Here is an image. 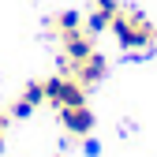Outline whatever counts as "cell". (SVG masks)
<instances>
[{
  "mask_svg": "<svg viewBox=\"0 0 157 157\" xmlns=\"http://www.w3.org/2000/svg\"><path fill=\"white\" fill-rule=\"evenodd\" d=\"M109 30L116 34V41H120L124 49H150V45H157V26L142 11H135V8H120L112 15Z\"/></svg>",
  "mask_w": 157,
  "mask_h": 157,
  "instance_id": "obj_1",
  "label": "cell"
},
{
  "mask_svg": "<svg viewBox=\"0 0 157 157\" xmlns=\"http://www.w3.org/2000/svg\"><path fill=\"white\" fill-rule=\"evenodd\" d=\"M45 86V101H52L56 109L64 105H82L86 101V86L78 78H64V75H52V78H41Z\"/></svg>",
  "mask_w": 157,
  "mask_h": 157,
  "instance_id": "obj_2",
  "label": "cell"
},
{
  "mask_svg": "<svg viewBox=\"0 0 157 157\" xmlns=\"http://www.w3.org/2000/svg\"><path fill=\"white\" fill-rule=\"evenodd\" d=\"M60 41H64V60L75 67V64H82L86 56L94 52V34H86V26L82 30H67V34H60Z\"/></svg>",
  "mask_w": 157,
  "mask_h": 157,
  "instance_id": "obj_3",
  "label": "cell"
},
{
  "mask_svg": "<svg viewBox=\"0 0 157 157\" xmlns=\"http://www.w3.org/2000/svg\"><path fill=\"white\" fill-rule=\"evenodd\" d=\"M60 124H64L67 135L86 139V135L94 131V112L86 109V101H82V105H64V109H60Z\"/></svg>",
  "mask_w": 157,
  "mask_h": 157,
  "instance_id": "obj_4",
  "label": "cell"
},
{
  "mask_svg": "<svg viewBox=\"0 0 157 157\" xmlns=\"http://www.w3.org/2000/svg\"><path fill=\"white\" fill-rule=\"evenodd\" d=\"M71 71H75V78H78V82H82V86L90 90V86H97V82H101V78L109 75V60H105V56L94 49V52L86 56V60H82V64H75Z\"/></svg>",
  "mask_w": 157,
  "mask_h": 157,
  "instance_id": "obj_5",
  "label": "cell"
},
{
  "mask_svg": "<svg viewBox=\"0 0 157 157\" xmlns=\"http://www.w3.org/2000/svg\"><path fill=\"white\" fill-rule=\"evenodd\" d=\"M82 26H86V34H101V30H109V26H112V11L94 8V11L82 19Z\"/></svg>",
  "mask_w": 157,
  "mask_h": 157,
  "instance_id": "obj_6",
  "label": "cell"
},
{
  "mask_svg": "<svg viewBox=\"0 0 157 157\" xmlns=\"http://www.w3.org/2000/svg\"><path fill=\"white\" fill-rule=\"evenodd\" d=\"M56 30H60V34L82 30V15H78V11H60V15H56Z\"/></svg>",
  "mask_w": 157,
  "mask_h": 157,
  "instance_id": "obj_7",
  "label": "cell"
},
{
  "mask_svg": "<svg viewBox=\"0 0 157 157\" xmlns=\"http://www.w3.org/2000/svg\"><path fill=\"white\" fill-rule=\"evenodd\" d=\"M23 101H30V105L37 109V105L45 101V86H41V82H30V86L23 90Z\"/></svg>",
  "mask_w": 157,
  "mask_h": 157,
  "instance_id": "obj_8",
  "label": "cell"
},
{
  "mask_svg": "<svg viewBox=\"0 0 157 157\" xmlns=\"http://www.w3.org/2000/svg\"><path fill=\"white\" fill-rule=\"evenodd\" d=\"M30 112H34V105H30V101H23V97L11 105V116H19V120H23V116H30Z\"/></svg>",
  "mask_w": 157,
  "mask_h": 157,
  "instance_id": "obj_9",
  "label": "cell"
},
{
  "mask_svg": "<svg viewBox=\"0 0 157 157\" xmlns=\"http://www.w3.org/2000/svg\"><path fill=\"white\" fill-rule=\"evenodd\" d=\"M82 153H86V157H97V153H101V142L86 135V142H82Z\"/></svg>",
  "mask_w": 157,
  "mask_h": 157,
  "instance_id": "obj_10",
  "label": "cell"
},
{
  "mask_svg": "<svg viewBox=\"0 0 157 157\" xmlns=\"http://www.w3.org/2000/svg\"><path fill=\"white\" fill-rule=\"evenodd\" d=\"M94 4H97V8H101V11H112V15H116V11H120V0H94Z\"/></svg>",
  "mask_w": 157,
  "mask_h": 157,
  "instance_id": "obj_11",
  "label": "cell"
},
{
  "mask_svg": "<svg viewBox=\"0 0 157 157\" xmlns=\"http://www.w3.org/2000/svg\"><path fill=\"white\" fill-rule=\"evenodd\" d=\"M4 127H8V116H4V112H0V131H4Z\"/></svg>",
  "mask_w": 157,
  "mask_h": 157,
  "instance_id": "obj_12",
  "label": "cell"
},
{
  "mask_svg": "<svg viewBox=\"0 0 157 157\" xmlns=\"http://www.w3.org/2000/svg\"><path fill=\"white\" fill-rule=\"evenodd\" d=\"M0 150H4V131H0Z\"/></svg>",
  "mask_w": 157,
  "mask_h": 157,
  "instance_id": "obj_13",
  "label": "cell"
}]
</instances>
